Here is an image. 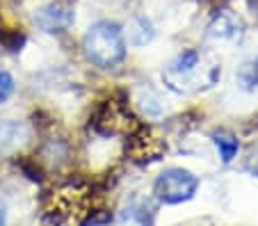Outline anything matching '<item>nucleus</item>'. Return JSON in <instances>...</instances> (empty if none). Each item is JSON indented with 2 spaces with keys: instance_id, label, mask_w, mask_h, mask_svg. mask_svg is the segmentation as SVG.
Returning <instances> with one entry per match:
<instances>
[{
  "instance_id": "423d86ee",
  "label": "nucleus",
  "mask_w": 258,
  "mask_h": 226,
  "mask_svg": "<svg viewBox=\"0 0 258 226\" xmlns=\"http://www.w3.org/2000/svg\"><path fill=\"white\" fill-rule=\"evenodd\" d=\"M165 151H167V144L158 135H153L151 130H146V128H140L137 133H133L126 144V156L131 158L133 163H140V165L160 160V156Z\"/></svg>"
},
{
  "instance_id": "0eeeda50",
  "label": "nucleus",
  "mask_w": 258,
  "mask_h": 226,
  "mask_svg": "<svg viewBox=\"0 0 258 226\" xmlns=\"http://www.w3.org/2000/svg\"><path fill=\"white\" fill-rule=\"evenodd\" d=\"M92 126L103 137H114V135L128 133V112L119 103L105 101V103L98 105V110L94 112Z\"/></svg>"
},
{
  "instance_id": "6e6552de",
  "label": "nucleus",
  "mask_w": 258,
  "mask_h": 226,
  "mask_svg": "<svg viewBox=\"0 0 258 226\" xmlns=\"http://www.w3.org/2000/svg\"><path fill=\"white\" fill-rule=\"evenodd\" d=\"M117 226H153V210L140 197H131L117 215Z\"/></svg>"
},
{
  "instance_id": "20e7f679",
  "label": "nucleus",
  "mask_w": 258,
  "mask_h": 226,
  "mask_svg": "<svg viewBox=\"0 0 258 226\" xmlns=\"http://www.w3.org/2000/svg\"><path fill=\"white\" fill-rule=\"evenodd\" d=\"M199 190V178L187 169L169 167L156 178L153 183V194L160 203L167 206H176V203L190 201Z\"/></svg>"
},
{
  "instance_id": "f257e3e1",
  "label": "nucleus",
  "mask_w": 258,
  "mask_h": 226,
  "mask_svg": "<svg viewBox=\"0 0 258 226\" xmlns=\"http://www.w3.org/2000/svg\"><path fill=\"white\" fill-rule=\"evenodd\" d=\"M222 76V66L210 62L201 50L187 48L162 71V83L176 94H197L210 89Z\"/></svg>"
},
{
  "instance_id": "39448f33",
  "label": "nucleus",
  "mask_w": 258,
  "mask_h": 226,
  "mask_svg": "<svg viewBox=\"0 0 258 226\" xmlns=\"http://www.w3.org/2000/svg\"><path fill=\"white\" fill-rule=\"evenodd\" d=\"M76 21L73 7L64 0H50L39 10H34V23L46 35H64Z\"/></svg>"
},
{
  "instance_id": "9b49d317",
  "label": "nucleus",
  "mask_w": 258,
  "mask_h": 226,
  "mask_svg": "<svg viewBox=\"0 0 258 226\" xmlns=\"http://www.w3.org/2000/svg\"><path fill=\"white\" fill-rule=\"evenodd\" d=\"M25 139V128L16 121L0 123V151H12Z\"/></svg>"
},
{
  "instance_id": "7ed1b4c3",
  "label": "nucleus",
  "mask_w": 258,
  "mask_h": 226,
  "mask_svg": "<svg viewBox=\"0 0 258 226\" xmlns=\"http://www.w3.org/2000/svg\"><path fill=\"white\" fill-rule=\"evenodd\" d=\"M87 219V192L64 185L53 192L44 210V226H83Z\"/></svg>"
},
{
  "instance_id": "9d476101",
  "label": "nucleus",
  "mask_w": 258,
  "mask_h": 226,
  "mask_svg": "<svg viewBox=\"0 0 258 226\" xmlns=\"http://www.w3.org/2000/svg\"><path fill=\"white\" fill-rule=\"evenodd\" d=\"M213 142H215V146H217L219 158H222L224 165H229L240 151L238 137H235L233 133H229V130H217V133L213 135Z\"/></svg>"
},
{
  "instance_id": "f8f14e48",
  "label": "nucleus",
  "mask_w": 258,
  "mask_h": 226,
  "mask_svg": "<svg viewBox=\"0 0 258 226\" xmlns=\"http://www.w3.org/2000/svg\"><path fill=\"white\" fill-rule=\"evenodd\" d=\"M235 78H238L240 87L247 89V92L256 89V87H258V57H256V59H251V62H244L242 66L238 69Z\"/></svg>"
},
{
  "instance_id": "f03ea898",
  "label": "nucleus",
  "mask_w": 258,
  "mask_h": 226,
  "mask_svg": "<svg viewBox=\"0 0 258 226\" xmlns=\"http://www.w3.org/2000/svg\"><path fill=\"white\" fill-rule=\"evenodd\" d=\"M83 53L87 62L98 69H112L126 57V37L119 23L114 21H98L89 25L83 37Z\"/></svg>"
},
{
  "instance_id": "1a4fd4ad",
  "label": "nucleus",
  "mask_w": 258,
  "mask_h": 226,
  "mask_svg": "<svg viewBox=\"0 0 258 226\" xmlns=\"http://www.w3.org/2000/svg\"><path fill=\"white\" fill-rule=\"evenodd\" d=\"M240 32H242V23L229 12H222L208 28V35L215 37V39H233Z\"/></svg>"
},
{
  "instance_id": "ddd939ff",
  "label": "nucleus",
  "mask_w": 258,
  "mask_h": 226,
  "mask_svg": "<svg viewBox=\"0 0 258 226\" xmlns=\"http://www.w3.org/2000/svg\"><path fill=\"white\" fill-rule=\"evenodd\" d=\"M14 89H16V83H14V78H12V73L0 71V105L7 103V101L12 99Z\"/></svg>"
},
{
  "instance_id": "4468645a",
  "label": "nucleus",
  "mask_w": 258,
  "mask_h": 226,
  "mask_svg": "<svg viewBox=\"0 0 258 226\" xmlns=\"http://www.w3.org/2000/svg\"><path fill=\"white\" fill-rule=\"evenodd\" d=\"M7 224V210H5V206L0 203V226H5Z\"/></svg>"
}]
</instances>
